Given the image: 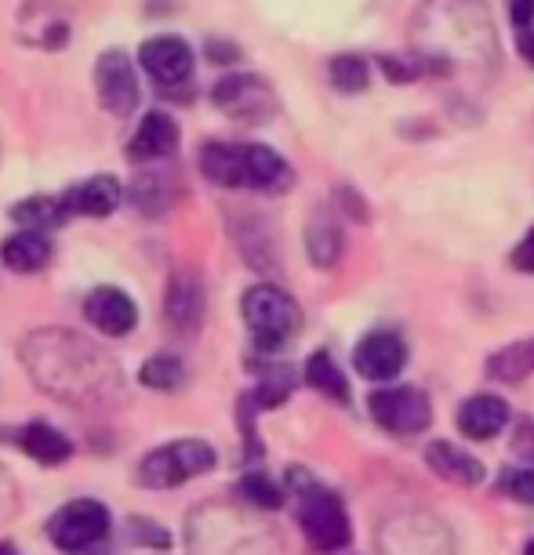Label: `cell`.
Wrapping results in <instances>:
<instances>
[{
	"label": "cell",
	"mask_w": 534,
	"mask_h": 555,
	"mask_svg": "<svg viewBox=\"0 0 534 555\" xmlns=\"http://www.w3.org/2000/svg\"><path fill=\"white\" fill-rule=\"evenodd\" d=\"M23 360L40 389L69 406H110L120 400L117 363L73 331L51 327L29 334Z\"/></svg>",
	"instance_id": "cell-1"
},
{
	"label": "cell",
	"mask_w": 534,
	"mask_h": 555,
	"mask_svg": "<svg viewBox=\"0 0 534 555\" xmlns=\"http://www.w3.org/2000/svg\"><path fill=\"white\" fill-rule=\"evenodd\" d=\"M288 483L295 487L298 494V527L306 533L309 548L317 552H339L349 544V516H345V505L339 494L323 490L317 479L291 468Z\"/></svg>",
	"instance_id": "cell-2"
},
{
	"label": "cell",
	"mask_w": 534,
	"mask_h": 555,
	"mask_svg": "<svg viewBox=\"0 0 534 555\" xmlns=\"http://www.w3.org/2000/svg\"><path fill=\"white\" fill-rule=\"evenodd\" d=\"M240 312H244L251 341H255V349H262V352L284 349L302 327V312L295 306V298L274 284L247 287L244 301H240Z\"/></svg>",
	"instance_id": "cell-3"
},
{
	"label": "cell",
	"mask_w": 534,
	"mask_h": 555,
	"mask_svg": "<svg viewBox=\"0 0 534 555\" xmlns=\"http://www.w3.org/2000/svg\"><path fill=\"white\" fill-rule=\"evenodd\" d=\"M215 468V450L204 439H175V443H164L150 450L139 465V483L150 490H171L190 483L193 476H204Z\"/></svg>",
	"instance_id": "cell-4"
},
{
	"label": "cell",
	"mask_w": 534,
	"mask_h": 555,
	"mask_svg": "<svg viewBox=\"0 0 534 555\" xmlns=\"http://www.w3.org/2000/svg\"><path fill=\"white\" fill-rule=\"evenodd\" d=\"M110 533V512L96 498H80L62 505L55 516L48 519V538L55 548L77 555L88 552L91 544H99Z\"/></svg>",
	"instance_id": "cell-5"
},
{
	"label": "cell",
	"mask_w": 534,
	"mask_h": 555,
	"mask_svg": "<svg viewBox=\"0 0 534 555\" xmlns=\"http://www.w3.org/2000/svg\"><path fill=\"white\" fill-rule=\"evenodd\" d=\"M368 411L379 428L393 436H418L433 422V403L415 385H393V389H374L368 396Z\"/></svg>",
	"instance_id": "cell-6"
},
{
	"label": "cell",
	"mask_w": 534,
	"mask_h": 555,
	"mask_svg": "<svg viewBox=\"0 0 534 555\" xmlns=\"http://www.w3.org/2000/svg\"><path fill=\"white\" fill-rule=\"evenodd\" d=\"M215 106L237 124H266L277 113V95L255 73H229L212 91Z\"/></svg>",
	"instance_id": "cell-7"
},
{
	"label": "cell",
	"mask_w": 534,
	"mask_h": 555,
	"mask_svg": "<svg viewBox=\"0 0 534 555\" xmlns=\"http://www.w3.org/2000/svg\"><path fill=\"white\" fill-rule=\"evenodd\" d=\"M96 91L102 109H110L113 117H131L139 109V73H135V62L124 55V51H106L96 62Z\"/></svg>",
	"instance_id": "cell-8"
},
{
	"label": "cell",
	"mask_w": 534,
	"mask_h": 555,
	"mask_svg": "<svg viewBox=\"0 0 534 555\" xmlns=\"http://www.w3.org/2000/svg\"><path fill=\"white\" fill-rule=\"evenodd\" d=\"M139 62L164 91L182 88L193 77V48L182 37H150L139 51Z\"/></svg>",
	"instance_id": "cell-9"
},
{
	"label": "cell",
	"mask_w": 534,
	"mask_h": 555,
	"mask_svg": "<svg viewBox=\"0 0 534 555\" xmlns=\"http://www.w3.org/2000/svg\"><path fill=\"white\" fill-rule=\"evenodd\" d=\"M353 366L368 382H393L407 366V345L393 331H371L368 338L356 341Z\"/></svg>",
	"instance_id": "cell-10"
},
{
	"label": "cell",
	"mask_w": 534,
	"mask_h": 555,
	"mask_svg": "<svg viewBox=\"0 0 534 555\" xmlns=\"http://www.w3.org/2000/svg\"><path fill=\"white\" fill-rule=\"evenodd\" d=\"M84 317H88L91 327H99L110 338H124L135 323H139V309L128 291L120 287H96L84 301Z\"/></svg>",
	"instance_id": "cell-11"
},
{
	"label": "cell",
	"mask_w": 534,
	"mask_h": 555,
	"mask_svg": "<svg viewBox=\"0 0 534 555\" xmlns=\"http://www.w3.org/2000/svg\"><path fill=\"white\" fill-rule=\"evenodd\" d=\"M164 317L175 331L190 334L204 320V284L190 269H178L164 291Z\"/></svg>",
	"instance_id": "cell-12"
},
{
	"label": "cell",
	"mask_w": 534,
	"mask_h": 555,
	"mask_svg": "<svg viewBox=\"0 0 534 555\" xmlns=\"http://www.w3.org/2000/svg\"><path fill=\"white\" fill-rule=\"evenodd\" d=\"M66 207L69 215H88V218H106L120 207L124 201V185L113 175H91L84 182L69 185L66 190Z\"/></svg>",
	"instance_id": "cell-13"
},
{
	"label": "cell",
	"mask_w": 534,
	"mask_h": 555,
	"mask_svg": "<svg viewBox=\"0 0 534 555\" xmlns=\"http://www.w3.org/2000/svg\"><path fill=\"white\" fill-rule=\"evenodd\" d=\"M244 182L247 190L284 193L291 185V167L277 150L262 142H244Z\"/></svg>",
	"instance_id": "cell-14"
},
{
	"label": "cell",
	"mask_w": 534,
	"mask_h": 555,
	"mask_svg": "<svg viewBox=\"0 0 534 555\" xmlns=\"http://www.w3.org/2000/svg\"><path fill=\"white\" fill-rule=\"evenodd\" d=\"M175 150H178V124L161 109L145 113V117L139 120V131H135L131 142H128V156L135 164L161 160V156H171Z\"/></svg>",
	"instance_id": "cell-15"
},
{
	"label": "cell",
	"mask_w": 534,
	"mask_h": 555,
	"mask_svg": "<svg viewBox=\"0 0 534 555\" xmlns=\"http://www.w3.org/2000/svg\"><path fill=\"white\" fill-rule=\"evenodd\" d=\"M506 425H509V403L501 396H473V400L458 406V433L466 439H476V443L495 439Z\"/></svg>",
	"instance_id": "cell-16"
},
{
	"label": "cell",
	"mask_w": 534,
	"mask_h": 555,
	"mask_svg": "<svg viewBox=\"0 0 534 555\" xmlns=\"http://www.w3.org/2000/svg\"><path fill=\"white\" fill-rule=\"evenodd\" d=\"M425 461H429V468H433L436 476L452 479V483H462V487L484 483V465H480L473 454H466L462 447L447 443V439H436V443H429L425 447Z\"/></svg>",
	"instance_id": "cell-17"
},
{
	"label": "cell",
	"mask_w": 534,
	"mask_h": 555,
	"mask_svg": "<svg viewBox=\"0 0 534 555\" xmlns=\"http://www.w3.org/2000/svg\"><path fill=\"white\" fill-rule=\"evenodd\" d=\"M201 171L223 190H247L244 182V145L207 142L201 150Z\"/></svg>",
	"instance_id": "cell-18"
},
{
	"label": "cell",
	"mask_w": 534,
	"mask_h": 555,
	"mask_svg": "<svg viewBox=\"0 0 534 555\" xmlns=\"http://www.w3.org/2000/svg\"><path fill=\"white\" fill-rule=\"evenodd\" d=\"M0 261L15 272H37L51 261V240L37 229H23L0 244Z\"/></svg>",
	"instance_id": "cell-19"
},
{
	"label": "cell",
	"mask_w": 534,
	"mask_h": 555,
	"mask_svg": "<svg viewBox=\"0 0 534 555\" xmlns=\"http://www.w3.org/2000/svg\"><path fill=\"white\" fill-rule=\"evenodd\" d=\"M18 450L40 461V465H62L73 454V443L59 428H51L44 422H29L26 428H18Z\"/></svg>",
	"instance_id": "cell-20"
},
{
	"label": "cell",
	"mask_w": 534,
	"mask_h": 555,
	"mask_svg": "<svg viewBox=\"0 0 534 555\" xmlns=\"http://www.w3.org/2000/svg\"><path fill=\"white\" fill-rule=\"evenodd\" d=\"M342 244H345V236H342V229H339V222H334L331 211H317V215L309 218V225H306V250H309L313 266L331 269L334 261L342 258Z\"/></svg>",
	"instance_id": "cell-21"
},
{
	"label": "cell",
	"mask_w": 534,
	"mask_h": 555,
	"mask_svg": "<svg viewBox=\"0 0 534 555\" xmlns=\"http://www.w3.org/2000/svg\"><path fill=\"white\" fill-rule=\"evenodd\" d=\"M12 218L23 229H37V233H48V229H59L69 218L66 201H55V196H29V201L12 207Z\"/></svg>",
	"instance_id": "cell-22"
},
{
	"label": "cell",
	"mask_w": 534,
	"mask_h": 555,
	"mask_svg": "<svg viewBox=\"0 0 534 555\" xmlns=\"http://www.w3.org/2000/svg\"><path fill=\"white\" fill-rule=\"evenodd\" d=\"M306 382L317 389L320 396H331V400L339 403H349V382H345V374L339 371V363L331 360V352H313L306 360Z\"/></svg>",
	"instance_id": "cell-23"
},
{
	"label": "cell",
	"mask_w": 534,
	"mask_h": 555,
	"mask_svg": "<svg viewBox=\"0 0 534 555\" xmlns=\"http://www.w3.org/2000/svg\"><path fill=\"white\" fill-rule=\"evenodd\" d=\"M531 371H534V341L506 345V349L491 356V363H487V374L495 382H523Z\"/></svg>",
	"instance_id": "cell-24"
},
{
	"label": "cell",
	"mask_w": 534,
	"mask_h": 555,
	"mask_svg": "<svg viewBox=\"0 0 534 555\" xmlns=\"http://www.w3.org/2000/svg\"><path fill=\"white\" fill-rule=\"evenodd\" d=\"M328 77L342 95H356L371 83V62L364 55H334L328 62Z\"/></svg>",
	"instance_id": "cell-25"
},
{
	"label": "cell",
	"mask_w": 534,
	"mask_h": 555,
	"mask_svg": "<svg viewBox=\"0 0 534 555\" xmlns=\"http://www.w3.org/2000/svg\"><path fill=\"white\" fill-rule=\"evenodd\" d=\"M139 382L150 385V389H156V392H175V389H182V382H186V366L178 356H167V352L150 356L145 366L139 371Z\"/></svg>",
	"instance_id": "cell-26"
},
{
	"label": "cell",
	"mask_w": 534,
	"mask_h": 555,
	"mask_svg": "<svg viewBox=\"0 0 534 555\" xmlns=\"http://www.w3.org/2000/svg\"><path fill=\"white\" fill-rule=\"evenodd\" d=\"M135 207L145 211L150 218H156L164 211V207H171V182H167L164 175H142L135 178Z\"/></svg>",
	"instance_id": "cell-27"
},
{
	"label": "cell",
	"mask_w": 534,
	"mask_h": 555,
	"mask_svg": "<svg viewBox=\"0 0 534 555\" xmlns=\"http://www.w3.org/2000/svg\"><path fill=\"white\" fill-rule=\"evenodd\" d=\"M240 494L247 498V505L266 508V512H274V508L284 505V490H280L274 479L262 476V473H247L244 479H240Z\"/></svg>",
	"instance_id": "cell-28"
},
{
	"label": "cell",
	"mask_w": 534,
	"mask_h": 555,
	"mask_svg": "<svg viewBox=\"0 0 534 555\" xmlns=\"http://www.w3.org/2000/svg\"><path fill=\"white\" fill-rule=\"evenodd\" d=\"M291 389H295V374H291L288 366H274V371L262 378L258 392H255V403L258 406H277V403L288 400Z\"/></svg>",
	"instance_id": "cell-29"
},
{
	"label": "cell",
	"mask_w": 534,
	"mask_h": 555,
	"mask_svg": "<svg viewBox=\"0 0 534 555\" xmlns=\"http://www.w3.org/2000/svg\"><path fill=\"white\" fill-rule=\"evenodd\" d=\"M498 490H506L509 498L523 501V505H534V461L523 468H506L498 479Z\"/></svg>",
	"instance_id": "cell-30"
},
{
	"label": "cell",
	"mask_w": 534,
	"mask_h": 555,
	"mask_svg": "<svg viewBox=\"0 0 534 555\" xmlns=\"http://www.w3.org/2000/svg\"><path fill=\"white\" fill-rule=\"evenodd\" d=\"M512 266L520 272H534V225L520 236L517 250H512Z\"/></svg>",
	"instance_id": "cell-31"
},
{
	"label": "cell",
	"mask_w": 534,
	"mask_h": 555,
	"mask_svg": "<svg viewBox=\"0 0 534 555\" xmlns=\"http://www.w3.org/2000/svg\"><path fill=\"white\" fill-rule=\"evenodd\" d=\"M509 23L517 29H527L534 23V0H509Z\"/></svg>",
	"instance_id": "cell-32"
},
{
	"label": "cell",
	"mask_w": 534,
	"mask_h": 555,
	"mask_svg": "<svg viewBox=\"0 0 534 555\" xmlns=\"http://www.w3.org/2000/svg\"><path fill=\"white\" fill-rule=\"evenodd\" d=\"M131 527H135V530H142V541L156 544V548H167V544H171V538H167V530H164V527H156V522L131 519Z\"/></svg>",
	"instance_id": "cell-33"
},
{
	"label": "cell",
	"mask_w": 534,
	"mask_h": 555,
	"mask_svg": "<svg viewBox=\"0 0 534 555\" xmlns=\"http://www.w3.org/2000/svg\"><path fill=\"white\" fill-rule=\"evenodd\" d=\"M207 59L212 62H237L240 59V51L233 48V44H223V40H207Z\"/></svg>",
	"instance_id": "cell-34"
},
{
	"label": "cell",
	"mask_w": 534,
	"mask_h": 555,
	"mask_svg": "<svg viewBox=\"0 0 534 555\" xmlns=\"http://www.w3.org/2000/svg\"><path fill=\"white\" fill-rule=\"evenodd\" d=\"M517 51H520V59L527 62V66L534 69V34H527V29H520V37H517Z\"/></svg>",
	"instance_id": "cell-35"
},
{
	"label": "cell",
	"mask_w": 534,
	"mask_h": 555,
	"mask_svg": "<svg viewBox=\"0 0 534 555\" xmlns=\"http://www.w3.org/2000/svg\"><path fill=\"white\" fill-rule=\"evenodd\" d=\"M0 555H18V552L12 548V544H0Z\"/></svg>",
	"instance_id": "cell-36"
},
{
	"label": "cell",
	"mask_w": 534,
	"mask_h": 555,
	"mask_svg": "<svg viewBox=\"0 0 534 555\" xmlns=\"http://www.w3.org/2000/svg\"><path fill=\"white\" fill-rule=\"evenodd\" d=\"M527 555H534V544H527Z\"/></svg>",
	"instance_id": "cell-37"
}]
</instances>
